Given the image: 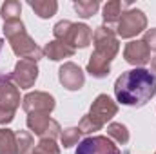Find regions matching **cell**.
Instances as JSON below:
<instances>
[{"label": "cell", "mask_w": 156, "mask_h": 154, "mask_svg": "<svg viewBox=\"0 0 156 154\" xmlns=\"http://www.w3.org/2000/svg\"><path fill=\"white\" fill-rule=\"evenodd\" d=\"M115 94L122 105L142 107L156 94V76L144 67L125 71L115 82Z\"/></svg>", "instance_id": "1"}, {"label": "cell", "mask_w": 156, "mask_h": 154, "mask_svg": "<svg viewBox=\"0 0 156 154\" xmlns=\"http://www.w3.org/2000/svg\"><path fill=\"white\" fill-rule=\"evenodd\" d=\"M94 40V53L87 62V73L94 78H105L111 73V62L120 51L115 31L109 26H100L93 33Z\"/></svg>", "instance_id": "2"}, {"label": "cell", "mask_w": 156, "mask_h": 154, "mask_svg": "<svg viewBox=\"0 0 156 154\" xmlns=\"http://www.w3.org/2000/svg\"><path fill=\"white\" fill-rule=\"evenodd\" d=\"M55 40L73 47L76 51V47H87L93 40V31L89 26L85 24H73L69 20H60L55 27Z\"/></svg>", "instance_id": "3"}, {"label": "cell", "mask_w": 156, "mask_h": 154, "mask_svg": "<svg viewBox=\"0 0 156 154\" xmlns=\"http://www.w3.org/2000/svg\"><path fill=\"white\" fill-rule=\"evenodd\" d=\"M18 105H20V91L9 80V75H5L0 80V125H7L13 121Z\"/></svg>", "instance_id": "4"}, {"label": "cell", "mask_w": 156, "mask_h": 154, "mask_svg": "<svg viewBox=\"0 0 156 154\" xmlns=\"http://www.w3.org/2000/svg\"><path fill=\"white\" fill-rule=\"evenodd\" d=\"M147 27V16L142 9H127L122 13L116 24V35L122 38H133Z\"/></svg>", "instance_id": "5"}, {"label": "cell", "mask_w": 156, "mask_h": 154, "mask_svg": "<svg viewBox=\"0 0 156 154\" xmlns=\"http://www.w3.org/2000/svg\"><path fill=\"white\" fill-rule=\"evenodd\" d=\"M9 44H11V49L16 56H20V60H33V62H38L40 58L44 56V49H40L38 45L35 44V40L27 35V31H22V33H16L13 37H9Z\"/></svg>", "instance_id": "6"}, {"label": "cell", "mask_w": 156, "mask_h": 154, "mask_svg": "<svg viewBox=\"0 0 156 154\" xmlns=\"http://www.w3.org/2000/svg\"><path fill=\"white\" fill-rule=\"evenodd\" d=\"M27 127L29 131H33L37 136L42 138H56L62 134V129L58 125V121H55L47 113H31L27 116Z\"/></svg>", "instance_id": "7"}, {"label": "cell", "mask_w": 156, "mask_h": 154, "mask_svg": "<svg viewBox=\"0 0 156 154\" xmlns=\"http://www.w3.org/2000/svg\"><path fill=\"white\" fill-rule=\"evenodd\" d=\"M118 113V105L107 96V94H98L89 109V118L102 129L113 116H116Z\"/></svg>", "instance_id": "8"}, {"label": "cell", "mask_w": 156, "mask_h": 154, "mask_svg": "<svg viewBox=\"0 0 156 154\" xmlns=\"http://www.w3.org/2000/svg\"><path fill=\"white\" fill-rule=\"evenodd\" d=\"M38 78V67H37V62L33 60H18L16 65H15V71L9 75V80L20 87V89H29L35 85Z\"/></svg>", "instance_id": "9"}, {"label": "cell", "mask_w": 156, "mask_h": 154, "mask_svg": "<svg viewBox=\"0 0 156 154\" xmlns=\"http://www.w3.org/2000/svg\"><path fill=\"white\" fill-rule=\"evenodd\" d=\"M75 154H122L107 136H89L78 143Z\"/></svg>", "instance_id": "10"}, {"label": "cell", "mask_w": 156, "mask_h": 154, "mask_svg": "<svg viewBox=\"0 0 156 154\" xmlns=\"http://www.w3.org/2000/svg\"><path fill=\"white\" fill-rule=\"evenodd\" d=\"M22 107L27 114H31V113H47L49 114L55 109V98L42 91L27 93L22 98Z\"/></svg>", "instance_id": "11"}, {"label": "cell", "mask_w": 156, "mask_h": 154, "mask_svg": "<svg viewBox=\"0 0 156 154\" xmlns=\"http://www.w3.org/2000/svg\"><path fill=\"white\" fill-rule=\"evenodd\" d=\"M58 80L60 83L69 89V91H78L83 87L85 83V76H83V71L78 67L76 64L73 62H66L60 69H58Z\"/></svg>", "instance_id": "12"}, {"label": "cell", "mask_w": 156, "mask_h": 154, "mask_svg": "<svg viewBox=\"0 0 156 154\" xmlns=\"http://www.w3.org/2000/svg\"><path fill=\"white\" fill-rule=\"evenodd\" d=\"M123 58H125L127 64L140 67V65H145V64L151 62V49L145 45L144 40H133L125 45Z\"/></svg>", "instance_id": "13"}, {"label": "cell", "mask_w": 156, "mask_h": 154, "mask_svg": "<svg viewBox=\"0 0 156 154\" xmlns=\"http://www.w3.org/2000/svg\"><path fill=\"white\" fill-rule=\"evenodd\" d=\"M44 54H45L47 58L58 62V60H64V58H71V56L75 54V49L69 47V45H66V44H62V42H58V40H53V42L45 44Z\"/></svg>", "instance_id": "14"}, {"label": "cell", "mask_w": 156, "mask_h": 154, "mask_svg": "<svg viewBox=\"0 0 156 154\" xmlns=\"http://www.w3.org/2000/svg\"><path fill=\"white\" fill-rule=\"evenodd\" d=\"M29 5L40 18H51L58 9V4L55 0H29Z\"/></svg>", "instance_id": "15"}, {"label": "cell", "mask_w": 156, "mask_h": 154, "mask_svg": "<svg viewBox=\"0 0 156 154\" xmlns=\"http://www.w3.org/2000/svg\"><path fill=\"white\" fill-rule=\"evenodd\" d=\"M0 154H18L16 136L11 129H0Z\"/></svg>", "instance_id": "16"}, {"label": "cell", "mask_w": 156, "mask_h": 154, "mask_svg": "<svg viewBox=\"0 0 156 154\" xmlns=\"http://www.w3.org/2000/svg\"><path fill=\"white\" fill-rule=\"evenodd\" d=\"M122 7L123 4L118 2V0H111L104 5V22L105 24H118L120 16H122Z\"/></svg>", "instance_id": "17"}, {"label": "cell", "mask_w": 156, "mask_h": 154, "mask_svg": "<svg viewBox=\"0 0 156 154\" xmlns=\"http://www.w3.org/2000/svg\"><path fill=\"white\" fill-rule=\"evenodd\" d=\"M107 136L113 138L118 145H125L129 142V131H127V127L123 123H116V121H113V123L107 125Z\"/></svg>", "instance_id": "18"}, {"label": "cell", "mask_w": 156, "mask_h": 154, "mask_svg": "<svg viewBox=\"0 0 156 154\" xmlns=\"http://www.w3.org/2000/svg\"><path fill=\"white\" fill-rule=\"evenodd\" d=\"M20 13H22V4L16 0H7L5 4H2L0 7V15L4 18V22L9 20H20Z\"/></svg>", "instance_id": "19"}, {"label": "cell", "mask_w": 156, "mask_h": 154, "mask_svg": "<svg viewBox=\"0 0 156 154\" xmlns=\"http://www.w3.org/2000/svg\"><path fill=\"white\" fill-rule=\"evenodd\" d=\"M100 7V2L98 0H76L75 2V11L78 13V16L82 18H89L93 16Z\"/></svg>", "instance_id": "20"}, {"label": "cell", "mask_w": 156, "mask_h": 154, "mask_svg": "<svg viewBox=\"0 0 156 154\" xmlns=\"http://www.w3.org/2000/svg\"><path fill=\"white\" fill-rule=\"evenodd\" d=\"M15 136H16V151H18V154H29L33 151L35 140L27 131H18V132H15Z\"/></svg>", "instance_id": "21"}, {"label": "cell", "mask_w": 156, "mask_h": 154, "mask_svg": "<svg viewBox=\"0 0 156 154\" xmlns=\"http://www.w3.org/2000/svg\"><path fill=\"white\" fill-rule=\"evenodd\" d=\"M29 154H60V149L53 138H42L38 145L33 147V151Z\"/></svg>", "instance_id": "22"}, {"label": "cell", "mask_w": 156, "mask_h": 154, "mask_svg": "<svg viewBox=\"0 0 156 154\" xmlns=\"http://www.w3.org/2000/svg\"><path fill=\"white\" fill-rule=\"evenodd\" d=\"M80 131H78V127H71V129H66V131H62V134H60V140H62V145L66 147V149H69V147H73V145H76L78 140H80Z\"/></svg>", "instance_id": "23"}, {"label": "cell", "mask_w": 156, "mask_h": 154, "mask_svg": "<svg viewBox=\"0 0 156 154\" xmlns=\"http://www.w3.org/2000/svg\"><path fill=\"white\" fill-rule=\"evenodd\" d=\"M22 31H26L22 20H9V22H4V35H5V38L13 37V35H16V33H22Z\"/></svg>", "instance_id": "24"}, {"label": "cell", "mask_w": 156, "mask_h": 154, "mask_svg": "<svg viewBox=\"0 0 156 154\" xmlns=\"http://www.w3.org/2000/svg\"><path fill=\"white\" fill-rule=\"evenodd\" d=\"M78 131L82 132V134H89V132H94V131H100V127L89 118V116L85 114L82 120H80V123H78Z\"/></svg>", "instance_id": "25"}, {"label": "cell", "mask_w": 156, "mask_h": 154, "mask_svg": "<svg viewBox=\"0 0 156 154\" xmlns=\"http://www.w3.org/2000/svg\"><path fill=\"white\" fill-rule=\"evenodd\" d=\"M144 42H145V45H147L151 51H156V27L149 29V31H145V35H144Z\"/></svg>", "instance_id": "26"}, {"label": "cell", "mask_w": 156, "mask_h": 154, "mask_svg": "<svg viewBox=\"0 0 156 154\" xmlns=\"http://www.w3.org/2000/svg\"><path fill=\"white\" fill-rule=\"evenodd\" d=\"M151 65H153V71L156 73V56L153 58V62H151Z\"/></svg>", "instance_id": "27"}, {"label": "cell", "mask_w": 156, "mask_h": 154, "mask_svg": "<svg viewBox=\"0 0 156 154\" xmlns=\"http://www.w3.org/2000/svg\"><path fill=\"white\" fill-rule=\"evenodd\" d=\"M0 51H2V40H0ZM0 80H2V76H0Z\"/></svg>", "instance_id": "28"}, {"label": "cell", "mask_w": 156, "mask_h": 154, "mask_svg": "<svg viewBox=\"0 0 156 154\" xmlns=\"http://www.w3.org/2000/svg\"><path fill=\"white\" fill-rule=\"evenodd\" d=\"M154 154H156V152H154Z\"/></svg>", "instance_id": "29"}]
</instances>
